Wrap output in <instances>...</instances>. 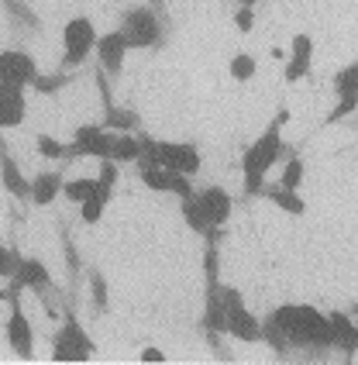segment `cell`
<instances>
[{
  "label": "cell",
  "mask_w": 358,
  "mask_h": 365,
  "mask_svg": "<svg viewBox=\"0 0 358 365\" xmlns=\"http://www.w3.org/2000/svg\"><path fill=\"white\" fill-rule=\"evenodd\" d=\"M193 200H197L203 217L214 224V227H224L227 217H231V210H235V200H231V193L224 186H200L197 193H193Z\"/></svg>",
  "instance_id": "10"
},
{
  "label": "cell",
  "mask_w": 358,
  "mask_h": 365,
  "mask_svg": "<svg viewBox=\"0 0 358 365\" xmlns=\"http://www.w3.org/2000/svg\"><path fill=\"white\" fill-rule=\"evenodd\" d=\"M279 334L286 338L290 355L293 351H307V355H327L334 348V327L331 317L320 314L310 304H282L272 310Z\"/></svg>",
  "instance_id": "1"
},
{
  "label": "cell",
  "mask_w": 358,
  "mask_h": 365,
  "mask_svg": "<svg viewBox=\"0 0 358 365\" xmlns=\"http://www.w3.org/2000/svg\"><path fill=\"white\" fill-rule=\"evenodd\" d=\"M220 300H224V310H238V307H245L241 289L238 286H227V283H220Z\"/></svg>",
  "instance_id": "42"
},
{
  "label": "cell",
  "mask_w": 358,
  "mask_h": 365,
  "mask_svg": "<svg viewBox=\"0 0 358 365\" xmlns=\"http://www.w3.org/2000/svg\"><path fill=\"white\" fill-rule=\"evenodd\" d=\"M200 338L210 345V351L218 355V362H235V355L227 351V345H224V338H220V331H210V327H197Z\"/></svg>",
  "instance_id": "35"
},
{
  "label": "cell",
  "mask_w": 358,
  "mask_h": 365,
  "mask_svg": "<svg viewBox=\"0 0 358 365\" xmlns=\"http://www.w3.org/2000/svg\"><path fill=\"white\" fill-rule=\"evenodd\" d=\"M62 176L59 169H48V173H39L35 180H31V207H48V203H56V197H62Z\"/></svg>",
  "instance_id": "18"
},
{
  "label": "cell",
  "mask_w": 358,
  "mask_h": 365,
  "mask_svg": "<svg viewBox=\"0 0 358 365\" xmlns=\"http://www.w3.org/2000/svg\"><path fill=\"white\" fill-rule=\"evenodd\" d=\"M344 124H348V128H355V131H358V114H348V118H344Z\"/></svg>",
  "instance_id": "46"
},
{
  "label": "cell",
  "mask_w": 358,
  "mask_h": 365,
  "mask_svg": "<svg viewBox=\"0 0 358 365\" xmlns=\"http://www.w3.org/2000/svg\"><path fill=\"white\" fill-rule=\"evenodd\" d=\"M231 76H235V83H248L255 76V59H252L248 52H235V59H231Z\"/></svg>",
  "instance_id": "34"
},
{
  "label": "cell",
  "mask_w": 358,
  "mask_h": 365,
  "mask_svg": "<svg viewBox=\"0 0 358 365\" xmlns=\"http://www.w3.org/2000/svg\"><path fill=\"white\" fill-rule=\"evenodd\" d=\"M220 4H227V0H220Z\"/></svg>",
  "instance_id": "50"
},
{
  "label": "cell",
  "mask_w": 358,
  "mask_h": 365,
  "mask_svg": "<svg viewBox=\"0 0 358 365\" xmlns=\"http://www.w3.org/2000/svg\"><path fill=\"white\" fill-rule=\"evenodd\" d=\"M103 128H107V131H124V135H138L141 131V114L138 110H131V107H118V103H114V107H107V110H103Z\"/></svg>",
  "instance_id": "21"
},
{
  "label": "cell",
  "mask_w": 358,
  "mask_h": 365,
  "mask_svg": "<svg viewBox=\"0 0 358 365\" xmlns=\"http://www.w3.org/2000/svg\"><path fill=\"white\" fill-rule=\"evenodd\" d=\"M179 203H183V221L190 224V231H197L203 242H218L220 245V238H224V227H214V224L207 221L193 197H190V200H179Z\"/></svg>",
  "instance_id": "20"
},
{
  "label": "cell",
  "mask_w": 358,
  "mask_h": 365,
  "mask_svg": "<svg viewBox=\"0 0 358 365\" xmlns=\"http://www.w3.org/2000/svg\"><path fill=\"white\" fill-rule=\"evenodd\" d=\"M0 304H7V289H0Z\"/></svg>",
  "instance_id": "49"
},
{
  "label": "cell",
  "mask_w": 358,
  "mask_h": 365,
  "mask_svg": "<svg viewBox=\"0 0 358 365\" xmlns=\"http://www.w3.org/2000/svg\"><path fill=\"white\" fill-rule=\"evenodd\" d=\"M331 90H334V97H352V93H358V62H352V66H344V69L334 73Z\"/></svg>",
  "instance_id": "28"
},
{
  "label": "cell",
  "mask_w": 358,
  "mask_h": 365,
  "mask_svg": "<svg viewBox=\"0 0 358 365\" xmlns=\"http://www.w3.org/2000/svg\"><path fill=\"white\" fill-rule=\"evenodd\" d=\"M235 28H238L241 35H248L255 28V7H238L235 11Z\"/></svg>",
  "instance_id": "44"
},
{
  "label": "cell",
  "mask_w": 358,
  "mask_h": 365,
  "mask_svg": "<svg viewBox=\"0 0 358 365\" xmlns=\"http://www.w3.org/2000/svg\"><path fill=\"white\" fill-rule=\"evenodd\" d=\"M80 80V69H59V73H48V76H35V83H31V90L35 93H41V97H52V93H59V90H66L69 83Z\"/></svg>",
  "instance_id": "24"
},
{
  "label": "cell",
  "mask_w": 358,
  "mask_h": 365,
  "mask_svg": "<svg viewBox=\"0 0 358 365\" xmlns=\"http://www.w3.org/2000/svg\"><path fill=\"white\" fill-rule=\"evenodd\" d=\"M93 190H97V180H66L62 182V197L69 203H83Z\"/></svg>",
  "instance_id": "31"
},
{
  "label": "cell",
  "mask_w": 358,
  "mask_h": 365,
  "mask_svg": "<svg viewBox=\"0 0 358 365\" xmlns=\"http://www.w3.org/2000/svg\"><path fill=\"white\" fill-rule=\"evenodd\" d=\"M21 259H24V255H21L18 245H4L0 242V279H7V283H11V279H14V272H18Z\"/></svg>",
  "instance_id": "30"
},
{
  "label": "cell",
  "mask_w": 358,
  "mask_h": 365,
  "mask_svg": "<svg viewBox=\"0 0 358 365\" xmlns=\"http://www.w3.org/2000/svg\"><path fill=\"white\" fill-rule=\"evenodd\" d=\"M56 231H59V245H62V259H66V269H69V289H66V300L76 304V289H80V279L86 276V265L80 259V248L73 242V231L66 227V217H56Z\"/></svg>",
  "instance_id": "9"
},
{
  "label": "cell",
  "mask_w": 358,
  "mask_h": 365,
  "mask_svg": "<svg viewBox=\"0 0 358 365\" xmlns=\"http://www.w3.org/2000/svg\"><path fill=\"white\" fill-rule=\"evenodd\" d=\"M11 148H7V142H4V135H0V155H7Z\"/></svg>",
  "instance_id": "48"
},
{
  "label": "cell",
  "mask_w": 358,
  "mask_h": 365,
  "mask_svg": "<svg viewBox=\"0 0 358 365\" xmlns=\"http://www.w3.org/2000/svg\"><path fill=\"white\" fill-rule=\"evenodd\" d=\"M310 56H314L310 35H293V41H290V59H310Z\"/></svg>",
  "instance_id": "41"
},
{
  "label": "cell",
  "mask_w": 358,
  "mask_h": 365,
  "mask_svg": "<svg viewBox=\"0 0 358 365\" xmlns=\"http://www.w3.org/2000/svg\"><path fill=\"white\" fill-rule=\"evenodd\" d=\"M262 0H238V7H259Z\"/></svg>",
  "instance_id": "47"
},
{
  "label": "cell",
  "mask_w": 358,
  "mask_h": 365,
  "mask_svg": "<svg viewBox=\"0 0 358 365\" xmlns=\"http://www.w3.org/2000/svg\"><path fill=\"white\" fill-rule=\"evenodd\" d=\"M0 182H4V190L14 197L18 203H31V180H24L21 176V165H18V159L7 152V155H0Z\"/></svg>",
  "instance_id": "15"
},
{
  "label": "cell",
  "mask_w": 358,
  "mask_h": 365,
  "mask_svg": "<svg viewBox=\"0 0 358 365\" xmlns=\"http://www.w3.org/2000/svg\"><path fill=\"white\" fill-rule=\"evenodd\" d=\"M259 197H265L269 203H276L279 210H286V214H293V217L307 214V203L300 200V193L297 190H286L282 182H262Z\"/></svg>",
  "instance_id": "19"
},
{
  "label": "cell",
  "mask_w": 358,
  "mask_h": 365,
  "mask_svg": "<svg viewBox=\"0 0 358 365\" xmlns=\"http://www.w3.org/2000/svg\"><path fill=\"white\" fill-rule=\"evenodd\" d=\"M227 334H231V338H238V341L255 345V341H262V321L248 310V307L227 310Z\"/></svg>",
  "instance_id": "17"
},
{
  "label": "cell",
  "mask_w": 358,
  "mask_h": 365,
  "mask_svg": "<svg viewBox=\"0 0 358 365\" xmlns=\"http://www.w3.org/2000/svg\"><path fill=\"white\" fill-rule=\"evenodd\" d=\"M111 159L114 163H135L138 159V135H124L114 131V142H111Z\"/></svg>",
  "instance_id": "27"
},
{
  "label": "cell",
  "mask_w": 358,
  "mask_h": 365,
  "mask_svg": "<svg viewBox=\"0 0 358 365\" xmlns=\"http://www.w3.org/2000/svg\"><path fill=\"white\" fill-rule=\"evenodd\" d=\"M290 121V107L286 103H279L276 118L269 121V128L262 131V138L255 145H248L245 148V155H241V176H245V197L241 203L255 200L262 190V182H265V173L272 169V165L286 163L290 155H297V148H290V145L282 142V124Z\"/></svg>",
  "instance_id": "2"
},
{
  "label": "cell",
  "mask_w": 358,
  "mask_h": 365,
  "mask_svg": "<svg viewBox=\"0 0 358 365\" xmlns=\"http://www.w3.org/2000/svg\"><path fill=\"white\" fill-rule=\"evenodd\" d=\"M14 279H21V286H24V289H31L41 304H45V310H48L52 317L59 314V304L66 300V293L52 283V272L45 269V262H41V259H21Z\"/></svg>",
  "instance_id": "4"
},
{
  "label": "cell",
  "mask_w": 358,
  "mask_h": 365,
  "mask_svg": "<svg viewBox=\"0 0 358 365\" xmlns=\"http://www.w3.org/2000/svg\"><path fill=\"white\" fill-rule=\"evenodd\" d=\"M111 142H114V131H107L103 124H83V128H76L73 142L66 145L62 163H73V159H111Z\"/></svg>",
  "instance_id": "6"
},
{
  "label": "cell",
  "mask_w": 358,
  "mask_h": 365,
  "mask_svg": "<svg viewBox=\"0 0 358 365\" xmlns=\"http://www.w3.org/2000/svg\"><path fill=\"white\" fill-rule=\"evenodd\" d=\"M24 114H28L24 86L0 83V131H4V128H18V124H24Z\"/></svg>",
  "instance_id": "14"
},
{
  "label": "cell",
  "mask_w": 358,
  "mask_h": 365,
  "mask_svg": "<svg viewBox=\"0 0 358 365\" xmlns=\"http://www.w3.org/2000/svg\"><path fill=\"white\" fill-rule=\"evenodd\" d=\"M138 169H159L162 165V142L152 138L145 128L138 131V159H135Z\"/></svg>",
  "instance_id": "26"
},
{
  "label": "cell",
  "mask_w": 358,
  "mask_h": 365,
  "mask_svg": "<svg viewBox=\"0 0 358 365\" xmlns=\"http://www.w3.org/2000/svg\"><path fill=\"white\" fill-rule=\"evenodd\" d=\"M118 28L128 38V48H152V52H159L162 45L169 41V35H173V18H169L165 0H148V4L121 11Z\"/></svg>",
  "instance_id": "3"
},
{
  "label": "cell",
  "mask_w": 358,
  "mask_h": 365,
  "mask_svg": "<svg viewBox=\"0 0 358 365\" xmlns=\"http://www.w3.org/2000/svg\"><path fill=\"white\" fill-rule=\"evenodd\" d=\"M124 52H128V38H124L121 28H114V31H107V35L97 38V62L103 66V73L114 83L124 76Z\"/></svg>",
  "instance_id": "8"
},
{
  "label": "cell",
  "mask_w": 358,
  "mask_h": 365,
  "mask_svg": "<svg viewBox=\"0 0 358 365\" xmlns=\"http://www.w3.org/2000/svg\"><path fill=\"white\" fill-rule=\"evenodd\" d=\"M220 289V248L218 242H203V293Z\"/></svg>",
  "instance_id": "25"
},
{
  "label": "cell",
  "mask_w": 358,
  "mask_h": 365,
  "mask_svg": "<svg viewBox=\"0 0 358 365\" xmlns=\"http://www.w3.org/2000/svg\"><path fill=\"white\" fill-rule=\"evenodd\" d=\"M11 304V317H7V345H11V351L18 355V359H35V331H31V321L24 317V307H21V297H14V300H7Z\"/></svg>",
  "instance_id": "7"
},
{
  "label": "cell",
  "mask_w": 358,
  "mask_h": 365,
  "mask_svg": "<svg viewBox=\"0 0 358 365\" xmlns=\"http://www.w3.org/2000/svg\"><path fill=\"white\" fill-rule=\"evenodd\" d=\"M314 69H310V59H290L286 69H282V80L286 83H297V80H310Z\"/></svg>",
  "instance_id": "38"
},
{
  "label": "cell",
  "mask_w": 358,
  "mask_h": 365,
  "mask_svg": "<svg viewBox=\"0 0 358 365\" xmlns=\"http://www.w3.org/2000/svg\"><path fill=\"white\" fill-rule=\"evenodd\" d=\"M39 152L45 155V159H52V163H62L66 145H59L56 138H48V135H39Z\"/></svg>",
  "instance_id": "40"
},
{
  "label": "cell",
  "mask_w": 358,
  "mask_h": 365,
  "mask_svg": "<svg viewBox=\"0 0 358 365\" xmlns=\"http://www.w3.org/2000/svg\"><path fill=\"white\" fill-rule=\"evenodd\" d=\"M355 145H358V142H355Z\"/></svg>",
  "instance_id": "51"
},
{
  "label": "cell",
  "mask_w": 358,
  "mask_h": 365,
  "mask_svg": "<svg viewBox=\"0 0 358 365\" xmlns=\"http://www.w3.org/2000/svg\"><path fill=\"white\" fill-rule=\"evenodd\" d=\"M0 7H4V14H7V24H11V31L18 35L21 41L35 38L41 31V18L39 11L28 4V0H0Z\"/></svg>",
  "instance_id": "11"
},
{
  "label": "cell",
  "mask_w": 358,
  "mask_h": 365,
  "mask_svg": "<svg viewBox=\"0 0 358 365\" xmlns=\"http://www.w3.org/2000/svg\"><path fill=\"white\" fill-rule=\"evenodd\" d=\"M327 317H331V327H334V348L344 355V362H352L358 351V324L344 310H331Z\"/></svg>",
  "instance_id": "16"
},
{
  "label": "cell",
  "mask_w": 358,
  "mask_h": 365,
  "mask_svg": "<svg viewBox=\"0 0 358 365\" xmlns=\"http://www.w3.org/2000/svg\"><path fill=\"white\" fill-rule=\"evenodd\" d=\"M39 76V66L28 52H0V83H14V86H31Z\"/></svg>",
  "instance_id": "12"
},
{
  "label": "cell",
  "mask_w": 358,
  "mask_h": 365,
  "mask_svg": "<svg viewBox=\"0 0 358 365\" xmlns=\"http://www.w3.org/2000/svg\"><path fill=\"white\" fill-rule=\"evenodd\" d=\"M103 207H107V203L100 200L97 193H90V197L80 203V221L83 224H97L100 217H103Z\"/></svg>",
  "instance_id": "37"
},
{
  "label": "cell",
  "mask_w": 358,
  "mask_h": 365,
  "mask_svg": "<svg viewBox=\"0 0 358 365\" xmlns=\"http://www.w3.org/2000/svg\"><path fill=\"white\" fill-rule=\"evenodd\" d=\"M169 193H176L179 200H190L197 190H193L190 176H183V173H169Z\"/></svg>",
  "instance_id": "39"
},
{
  "label": "cell",
  "mask_w": 358,
  "mask_h": 365,
  "mask_svg": "<svg viewBox=\"0 0 358 365\" xmlns=\"http://www.w3.org/2000/svg\"><path fill=\"white\" fill-rule=\"evenodd\" d=\"M97 182H100V186H111V190H114V182H118V163H114V159H100Z\"/></svg>",
  "instance_id": "43"
},
{
  "label": "cell",
  "mask_w": 358,
  "mask_h": 365,
  "mask_svg": "<svg viewBox=\"0 0 358 365\" xmlns=\"http://www.w3.org/2000/svg\"><path fill=\"white\" fill-rule=\"evenodd\" d=\"M138 180L148 186V190H155V193H169V169H138Z\"/></svg>",
  "instance_id": "33"
},
{
  "label": "cell",
  "mask_w": 358,
  "mask_h": 365,
  "mask_svg": "<svg viewBox=\"0 0 358 365\" xmlns=\"http://www.w3.org/2000/svg\"><path fill=\"white\" fill-rule=\"evenodd\" d=\"M262 341L272 348L279 359H290V345H286V338L279 334L276 321H272V314H265V317H262Z\"/></svg>",
  "instance_id": "29"
},
{
  "label": "cell",
  "mask_w": 358,
  "mask_h": 365,
  "mask_svg": "<svg viewBox=\"0 0 358 365\" xmlns=\"http://www.w3.org/2000/svg\"><path fill=\"white\" fill-rule=\"evenodd\" d=\"M279 182H282L286 190H300V182H303V159H300V155H290V159L282 163Z\"/></svg>",
  "instance_id": "32"
},
{
  "label": "cell",
  "mask_w": 358,
  "mask_h": 365,
  "mask_svg": "<svg viewBox=\"0 0 358 365\" xmlns=\"http://www.w3.org/2000/svg\"><path fill=\"white\" fill-rule=\"evenodd\" d=\"M141 362L145 365H159V362H165V351H162V348H141Z\"/></svg>",
  "instance_id": "45"
},
{
  "label": "cell",
  "mask_w": 358,
  "mask_h": 365,
  "mask_svg": "<svg viewBox=\"0 0 358 365\" xmlns=\"http://www.w3.org/2000/svg\"><path fill=\"white\" fill-rule=\"evenodd\" d=\"M352 110H358V93H352V97H338V107L324 118V128H331V124H341Z\"/></svg>",
  "instance_id": "36"
},
{
  "label": "cell",
  "mask_w": 358,
  "mask_h": 365,
  "mask_svg": "<svg viewBox=\"0 0 358 365\" xmlns=\"http://www.w3.org/2000/svg\"><path fill=\"white\" fill-rule=\"evenodd\" d=\"M162 169L183 173V176H197L200 173V152L190 142H162Z\"/></svg>",
  "instance_id": "13"
},
{
  "label": "cell",
  "mask_w": 358,
  "mask_h": 365,
  "mask_svg": "<svg viewBox=\"0 0 358 365\" xmlns=\"http://www.w3.org/2000/svg\"><path fill=\"white\" fill-rule=\"evenodd\" d=\"M62 69H83V62L90 59V52L97 48V28L90 18H73L62 28Z\"/></svg>",
  "instance_id": "5"
},
{
  "label": "cell",
  "mask_w": 358,
  "mask_h": 365,
  "mask_svg": "<svg viewBox=\"0 0 358 365\" xmlns=\"http://www.w3.org/2000/svg\"><path fill=\"white\" fill-rule=\"evenodd\" d=\"M86 283H90V310L93 317H103L111 310V286H107V276L100 272L97 265L86 269Z\"/></svg>",
  "instance_id": "22"
},
{
  "label": "cell",
  "mask_w": 358,
  "mask_h": 365,
  "mask_svg": "<svg viewBox=\"0 0 358 365\" xmlns=\"http://www.w3.org/2000/svg\"><path fill=\"white\" fill-rule=\"evenodd\" d=\"M90 355L93 351H86L80 341H73L62 327L52 334V362H90Z\"/></svg>",
  "instance_id": "23"
}]
</instances>
